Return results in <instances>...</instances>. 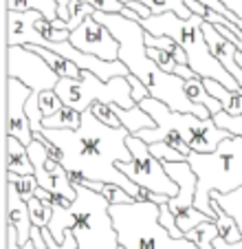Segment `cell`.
I'll return each instance as SVG.
<instances>
[{
  "mask_svg": "<svg viewBox=\"0 0 242 249\" xmlns=\"http://www.w3.org/2000/svg\"><path fill=\"white\" fill-rule=\"evenodd\" d=\"M64 106V102H62V97L55 93V89L51 90H42L40 93V108H42L44 117H51V115H55L57 110Z\"/></svg>",
  "mask_w": 242,
  "mask_h": 249,
  "instance_id": "cell-32",
  "label": "cell"
},
{
  "mask_svg": "<svg viewBox=\"0 0 242 249\" xmlns=\"http://www.w3.org/2000/svg\"><path fill=\"white\" fill-rule=\"evenodd\" d=\"M35 27H37V31L42 33V38L49 40V42H64V40L70 38V29H55L51 20H47L44 16L37 20Z\"/></svg>",
  "mask_w": 242,
  "mask_h": 249,
  "instance_id": "cell-30",
  "label": "cell"
},
{
  "mask_svg": "<svg viewBox=\"0 0 242 249\" xmlns=\"http://www.w3.org/2000/svg\"><path fill=\"white\" fill-rule=\"evenodd\" d=\"M128 80H130V84H132V97H135V102H137V104H139L141 99H145V97L150 95L148 86H145L137 75H132V73H130V75H128Z\"/></svg>",
  "mask_w": 242,
  "mask_h": 249,
  "instance_id": "cell-38",
  "label": "cell"
},
{
  "mask_svg": "<svg viewBox=\"0 0 242 249\" xmlns=\"http://www.w3.org/2000/svg\"><path fill=\"white\" fill-rule=\"evenodd\" d=\"M214 122L231 135H242V115H229L227 110H220L214 115Z\"/></svg>",
  "mask_w": 242,
  "mask_h": 249,
  "instance_id": "cell-34",
  "label": "cell"
},
{
  "mask_svg": "<svg viewBox=\"0 0 242 249\" xmlns=\"http://www.w3.org/2000/svg\"><path fill=\"white\" fill-rule=\"evenodd\" d=\"M95 14V7H90L88 2H82V0H70L69 5V20H66V24H69V29L73 31V29H77L79 24L84 22L88 16Z\"/></svg>",
  "mask_w": 242,
  "mask_h": 249,
  "instance_id": "cell-28",
  "label": "cell"
},
{
  "mask_svg": "<svg viewBox=\"0 0 242 249\" xmlns=\"http://www.w3.org/2000/svg\"><path fill=\"white\" fill-rule=\"evenodd\" d=\"M187 161L191 163L198 179L196 207L203 210L216 221L211 210V192H233L242 188V135H229L218 143L214 152H190Z\"/></svg>",
  "mask_w": 242,
  "mask_h": 249,
  "instance_id": "cell-5",
  "label": "cell"
},
{
  "mask_svg": "<svg viewBox=\"0 0 242 249\" xmlns=\"http://www.w3.org/2000/svg\"><path fill=\"white\" fill-rule=\"evenodd\" d=\"M42 14L35 9L31 11H11L7 9V47H27L40 44L42 33L37 31V20Z\"/></svg>",
  "mask_w": 242,
  "mask_h": 249,
  "instance_id": "cell-13",
  "label": "cell"
},
{
  "mask_svg": "<svg viewBox=\"0 0 242 249\" xmlns=\"http://www.w3.org/2000/svg\"><path fill=\"white\" fill-rule=\"evenodd\" d=\"M90 110H93V113L97 115V119H102L104 124H108V126H115V128L123 126V124H121V119L117 117V113H115V110H112V106H110V104L95 102L93 106H90Z\"/></svg>",
  "mask_w": 242,
  "mask_h": 249,
  "instance_id": "cell-36",
  "label": "cell"
},
{
  "mask_svg": "<svg viewBox=\"0 0 242 249\" xmlns=\"http://www.w3.org/2000/svg\"><path fill=\"white\" fill-rule=\"evenodd\" d=\"M77 198L70 203L75 214L73 236L77 238V249H119V234L110 216V203L102 192L75 185Z\"/></svg>",
  "mask_w": 242,
  "mask_h": 249,
  "instance_id": "cell-6",
  "label": "cell"
},
{
  "mask_svg": "<svg viewBox=\"0 0 242 249\" xmlns=\"http://www.w3.org/2000/svg\"><path fill=\"white\" fill-rule=\"evenodd\" d=\"M119 249H126V247H119Z\"/></svg>",
  "mask_w": 242,
  "mask_h": 249,
  "instance_id": "cell-45",
  "label": "cell"
},
{
  "mask_svg": "<svg viewBox=\"0 0 242 249\" xmlns=\"http://www.w3.org/2000/svg\"><path fill=\"white\" fill-rule=\"evenodd\" d=\"M7 223H11L18 230L20 249H22V245H27L31 240L33 221H31V214H29V203L20 196L16 183L9 179H7Z\"/></svg>",
  "mask_w": 242,
  "mask_h": 249,
  "instance_id": "cell-14",
  "label": "cell"
},
{
  "mask_svg": "<svg viewBox=\"0 0 242 249\" xmlns=\"http://www.w3.org/2000/svg\"><path fill=\"white\" fill-rule=\"evenodd\" d=\"M209 205H211V210H214V214H216V225H218V231H220L218 236L220 238H225L227 243H240L242 231H240V227H238V223L233 221V216H229L216 198H211Z\"/></svg>",
  "mask_w": 242,
  "mask_h": 249,
  "instance_id": "cell-20",
  "label": "cell"
},
{
  "mask_svg": "<svg viewBox=\"0 0 242 249\" xmlns=\"http://www.w3.org/2000/svg\"><path fill=\"white\" fill-rule=\"evenodd\" d=\"M79 124H82V113L75 110V108H70V106H66V104L57 110L55 115L42 119L44 128H77Z\"/></svg>",
  "mask_w": 242,
  "mask_h": 249,
  "instance_id": "cell-24",
  "label": "cell"
},
{
  "mask_svg": "<svg viewBox=\"0 0 242 249\" xmlns=\"http://www.w3.org/2000/svg\"><path fill=\"white\" fill-rule=\"evenodd\" d=\"M185 93L194 104H203L205 108H209L211 117L223 110V104L207 90V86L203 84V77L196 75V77H191V80H185Z\"/></svg>",
  "mask_w": 242,
  "mask_h": 249,
  "instance_id": "cell-19",
  "label": "cell"
},
{
  "mask_svg": "<svg viewBox=\"0 0 242 249\" xmlns=\"http://www.w3.org/2000/svg\"><path fill=\"white\" fill-rule=\"evenodd\" d=\"M95 18L102 24H106L112 31L117 40L121 42L119 49V60L128 66L132 75H137L145 86H148L150 95L161 102H165L172 110L178 113H191L200 119H209L211 113L203 104H194L185 93V80L178 77L176 73H165L152 57L148 55V47H145V29L141 22L130 20L121 14H104V11H95Z\"/></svg>",
  "mask_w": 242,
  "mask_h": 249,
  "instance_id": "cell-2",
  "label": "cell"
},
{
  "mask_svg": "<svg viewBox=\"0 0 242 249\" xmlns=\"http://www.w3.org/2000/svg\"><path fill=\"white\" fill-rule=\"evenodd\" d=\"M29 214H31V221L33 225L37 227H49L53 216V203H44L40 196H33L29 198Z\"/></svg>",
  "mask_w": 242,
  "mask_h": 249,
  "instance_id": "cell-26",
  "label": "cell"
},
{
  "mask_svg": "<svg viewBox=\"0 0 242 249\" xmlns=\"http://www.w3.org/2000/svg\"><path fill=\"white\" fill-rule=\"evenodd\" d=\"M203 16H191V18H178L174 11L165 14H152L150 18L141 20V27L152 36H170L174 38L187 53V64L194 69V73L203 80H216L225 84L227 89L242 93V86L238 80L223 66V62L214 55L205 33H203Z\"/></svg>",
  "mask_w": 242,
  "mask_h": 249,
  "instance_id": "cell-4",
  "label": "cell"
},
{
  "mask_svg": "<svg viewBox=\"0 0 242 249\" xmlns=\"http://www.w3.org/2000/svg\"><path fill=\"white\" fill-rule=\"evenodd\" d=\"M29 49H33L35 53H40V55L44 57V60L51 64V69L55 71L60 77H75V80H79L82 77V73L84 71L79 69L75 62H70L69 57H64V55H60V53H55V51H51V49H47V47H40V44H27Z\"/></svg>",
  "mask_w": 242,
  "mask_h": 249,
  "instance_id": "cell-17",
  "label": "cell"
},
{
  "mask_svg": "<svg viewBox=\"0 0 242 249\" xmlns=\"http://www.w3.org/2000/svg\"><path fill=\"white\" fill-rule=\"evenodd\" d=\"M236 62L242 66V51H240V49H238V51H236Z\"/></svg>",
  "mask_w": 242,
  "mask_h": 249,
  "instance_id": "cell-44",
  "label": "cell"
},
{
  "mask_svg": "<svg viewBox=\"0 0 242 249\" xmlns=\"http://www.w3.org/2000/svg\"><path fill=\"white\" fill-rule=\"evenodd\" d=\"M211 198H216L229 216H233V221L238 223V227H240V231H242V188L233 190V192H227V194L211 192Z\"/></svg>",
  "mask_w": 242,
  "mask_h": 249,
  "instance_id": "cell-23",
  "label": "cell"
},
{
  "mask_svg": "<svg viewBox=\"0 0 242 249\" xmlns=\"http://www.w3.org/2000/svg\"><path fill=\"white\" fill-rule=\"evenodd\" d=\"M69 40L79 51H86V53H90V55H97L108 62L119 60L121 42L112 36L110 29L99 22L95 16H88L77 29H73Z\"/></svg>",
  "mask_w": 242,
  "mask_h": 249,
  "instance_id": "cell-11",
  "label": "cell"
},
{
  "mask_svg": "<svg viewBox=\"0 0 242 249\" xmlns=\"http://www.w3.org/2000/svg\"><path fill=\"white\" fill-rule=\"evenodd\" d=\"M35 196H40V198H42L44 203H51V201H53V196H55V194H53V192H49V190H44V188H37Z\"/></svg>",
  "mask_w": 242,
  "mask_h": 249,
  "instance_id": "cell-43",
  "label": "cell"
},
{
  "mask_svg": "<svg viewBox=\"0 0 242 249\" xmlns=\"http://www.w3.org/2000/svg\"><path fill=\"white\" fill-rule=\"evenodd\" d=\"M55 93L62 97V102L70 108L84 113L95 102L102 104H119L123 108H135L137 102L132 97V84L126 75L112 77L104 82L90 71H84L79 80L75 77H60L55 86Z\"/></svg>",
  "mask_w": 242,
  "mask_h": 249,
  "instance_id": "cell-7",
  "label": "cell"
},
{
  "mask_svg": "<svg viewBox=\"0 0 242 249\" xmlns=\"http://www.w3.org/2000/svg\"><path fill=\"white\" fill-rule=\"evenodd\" d=\"M128 148H130L132 157L135 159L130 163H117L119 170L126 174L128 179H132L137 185L150 190L154 194H165V196H176L178 194V183L172 179L165 170L163 161L156 159V157L150 152L148 143L143 139H139L137 135H128L126 139Z\"/></svg>",
  "mask_w": 242,
  "mask_h": 249,
  "instance_id": "cell-8",
  "label": "cell"
},
{
  "mask_svg": "<svg viewBox=\"0 0 242 249\" xmlns=\"http://www.w3.org/2000/svg\"><path fill=\"white\" fill-rule=\"evenodd\" d=\"M7 9L11 11H40L47 20H57L60 18V7H57V0H7Z\"/></svg>",
  "mask_w": 242,
  "mask_h": 249,
  "instance_id": "cell-21",
  "label": "cell"
},
{
  "mask_svg": "<svg viewBox=\"0 0 242 249\" xmlns=\"http://www.w3.org/2000/svg\"><path fill=\"white\" fill-rule=\"evenodd\" d=\"M148 55L152 57V60L165 71V73H174V69H176V64H178L176 57H174L170 51H163V49L148 47Z\"/></svg>",
  "mask_w": 242,
  "mask_h": 249,
  "instance_id": "cell-35",
  "label": "cell"
},
{
  "mask_svg": "<svg viewBox=\"0 0 242 249\" xmlns=\"http://www.w3.org/2000/svg\"><path fill=\"white\" fill-rule=\"evenodd\" d=\"M7 77H18L37 93L55 89L60 82L51 64L29 47H7Z\"/></svg>",
  "mask_w": 242,
  "mask_h": 249,
  "instance_id": "cell-10",
  "label": "cell"
},
{
  "mask_svg": "<svg viewBox=\"0 0 242 249\" xmlns=\"http://www.w3.org/2000/svg\"><path fill=\"white\" fill-rule=\"evenodd\" d=\"M7 172L16 174H33V163L29 150L20 139L7 135Z\"/></svg>",
  "mask_w": 242,
  "mask_h": 249,
  "instance_id": "cell-15",
  "label": "cell"
},
{
  "mask_svg": "<svg viewBox=\"0 0 242 249\" xmlns=\"http://www.w3.org/2000/svg\"><path fill=\"white\" fill-rule=\"evenodd\" d=\"M7 249H20V236L11 223H7Z\"/></svg>",
  "mask_w": 242,
  "mask_h": 249,
  "instance_id": "cell-39",
  "label": "cell"
},
{
  "mask_svg": "<svg viewBox=\"0 0 242 249\" xmlns=\"http://www.w3.org/2000/svg\"><path fill=\"white\" fill-rule=\"evenodd\" d=\"M31 93L33 90L18 77H7V135L20 139L24 146L35 139L27 115V99L31 97Z\"/></svg>",
  "mask_w": 242,
  "mask_h": 249,
  "instance_id": "cell-12",
  "label": "cell"
},
{
  "mask_svg": "<svg viewBox=\"0 0 242 249\" xmlns=\"http://www.w3.org/2000/svg\"><path fill=\"white\" fill-rule=\"evenodd\" d=\"M40 132L49 152L69 172H79L90 181L121 185L139 201L141 185L128 179L117 165L135 159L126 143L130 135L126 126H108L88 108L82 113V124L77 128H42Z\"/></svg>",
  "mask_w": 242,
  "mask_h": 249,
  "instance_id": "cell-1",
  "label": "cell"
},
{
  "mask_svg": "<svg viewBox=\"0 0 242 249\" xmlns=\"http://www.w3.org/2000/svg\"><path fill=\"white\" fill-rule=\"evenodd\" d=\"M143 5L152 9V14H165V11H174L178 18H191V9L187 7V0H139Z\"/></svg>",
  "mask_w": 242,
  "mask_h": 249,
  "instance_id": "cell-25",
  "label": "cell"
},
{
  "mask_svg": "<svg viewBox=\"0 0 242 249\" xmlns=\"http://www.w3.org/2000/svg\"><path fill=\"white\" fill-rule=\"evenodd\" d=\"M27 115H29V122H31V128L33 132H40L42 130V119H44V113L40 108V93L33 90L31 97L27 99Z\"/></svg>",
  "mask_w": 242,
  "mask_h": 249,
  "instance_id": "cell-31",
  "label": "cell"
},
{
  "mask_svg": "<svg viewBox=\"0 0 242 249\" xmlns=\"http://www.w3.org/2000/svg\"><path fill=\"white\" fill-rule=\"evenodd\" d=\"M27 150L31 157L33 174H35L40 188L53 192L55 196H64L66 201L73 203L77 198V190H75L73 181L69 179V170L49 152L42 132H35V139L27 146Z\"/></svg>",
  "mask_w": 242,
  "mask_h": 249,
  "instance_id": "cell-9",
  "label": "cell"
},
{
  "mask_svg": "<svg viewBox=\"0 0 242 249\" xmlns=\"http://www.w3.org/2000/svg\"><path fill=\"white\" fill-rule=\"evenodd\" d=\"M7 179L14 181L16 188H18L20 196L24 198V201H29V198L35 196L37 188H40V183H37L35 174H16V172H7Z\"/></svg>",
  "mask_w": 242,
  "mask_h": 249,
  "instance_id": "cell-27",
  "label": "cell"
},
{
  "mask_svg": "<svg viewBox=\"0 0 242 249\" xmlns=\"http://www.w3.org/2000/svg\"><path fill=\"white\" fill-rule=\"evenodd\" d=\"M102 194L108 198V203H110V205H121V203L137 201V198L132 196L130 192H126V190L121 188V185H115V183H106V185H104Z\"/></svg>",
  "mask_w": 242,
  "mask_h": 249,
  "instance_id": "cell-33",
  "label": "cell"
},
{
  "mask_svg": "<svg viewBox=\"0 0 242 249\" xmlns=\"http://www.w3.org/2000/svg\"><path fill=\"white\" fill-rule=\"evenodd\" d=\"M139 106L145 113L152 115L156 122L154 128H143L135 132L145 143H156V141H168L170 146L181 150L183 155L190 157V152H214L223 139H227L231 132L220 128L214 122V117L200 119L191 113H178L172 110L165 102L148 95L141 99Z\"/></svg>",
  "mask_w": 242,
  "mask_h": 249,
  "instance_id": "cell-3",
  "label": "cell"
},
{
  "mask_svg": "<svg viewBox=\"0 0 242 249\" xmlns=\"http://www.w3.org/2000/svg\"><path fill=\"white\" fill-rule=\"evenodd\" d=\"M69 5H70V0H57V7H60V18L62 20H69Z\"/></svg>",
  "mask_w": 242,
  "mask_h": 249,
  "instance_id": "cell-42",
  "label": "cell"
},
{
  "mask_svg": "<svg viewBox=\"0 0 242 249\" xmlns=\"http://www.w3.org/2000/svg\"><path fill=\"white\" fill-rule=\"evenodd\" d=\"M42 234H44V238H47V245H49V249H77V238L73 236V231H66V238H64V243H57L55 238H53V234H51V230L49 227H42Z\"/></svg>",
  "mask_w": 242,
  "mask_h": 249,
  "instance_id": "cell-37",
  "label": "cell"
},
{
  "mask_svg": "<svg viewBox=\"0 0 242 249\" xmlns=\"http://www.w3.org/2000/svg\"><path fill=\"white\" fill-rule=\"evenodd\" d=\"M187 7H190V9H191V14H196V16H203V18H205L207 9H209V7H205V5H203V2H200V0H187Z\"/></svg>",
  "mask_w": 242,
  "mask_h": 249,
  "instance_id": "cell-41",
  "label": "cell"
},
{
  "mask_svg": "<svg viewBox=\"0 0 242 249\" xmlns=\"http://www.w3.org/2000/svg\"><path fill=\"white\" fill-rule=\"evenodd\" d=\"M150 152L161 161H187V155H183L181 150H176L174 146H170L168 141H156V143H148Z\"/></svg>",
  "mask_w": 242,
  "mask_h": 249,
  "instance_id": "cell-29",
  "label": "cell"
},
{
  "mask_svg": "<svg viewBox=\"0 0 242 249\" xmlns=\"http://www.w3.org/2000/svg\"><path fill=\"white\" fill-rule=\"evenodd\" d=\"M73 225H75V214L70 210V203L53 201V216H51V223H49V230H51L53 238L57 243H64L66 231L73 230Z\"/></svg>",
  "mask_w": 242,
  "mask_h": 249,
  "instance_id": "cell-16",
  "label": "cell"
},
{
  "mask_svg": "<svg viewBox=\"0 0 242 249\" xmlns=\"http://www.w3.org/2000/svg\"><path fill=\"white\" fill-rule=\"evenodd\" d=\"M174 73H176L178 77H183V80H191V77H196L194 69H191L190 64H176V69H174Z\"/></svg>",
  "mask_w": 242,
  "mask_h": 249,
  "instance_id": "cell-40",
  "label": "cell"
},
{
  "mask_svg": "<svg viewBox=\"0 0 242 249\" xmlns=\"http://www.w3.org/2000/svg\"><path fill=\"white\" fill-rule=\"evenodd\" d=\"M203 84H205L207 90L223 104V110H227L229 115H242V95L240 93L227 89L225 84H220V82H216V80H209V77L203 80Z\"/></svg>",
  "mask_w": 242,
  "mask_h": 249,
  "instance_id": "cell-18",
  "label": "cell"
},
{
  "mask_svg": "<svg viewBox=\"0 0 242 249\" xmlns=\"http://www.w3.org/2000/svg\"><path fill=\"white\" fill-rule=\"evenodd\" d=\"M218 234L220 231H218L216 221H205V223H200V225H196L194 230L185 231V238L196 243L200 249H214V238Z\"/></svg>",
  "mask_w": 242,
  "mask_h": 249,
  "instance_id": "cell-22",
  "label": "cell"
}]
</instances>
